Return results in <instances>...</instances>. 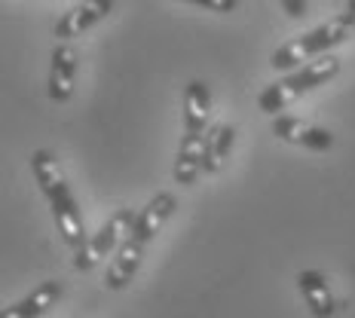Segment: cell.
Instances as JSON below:
<instances>
[{"label":"cell","instance_id":"1","mask_svg":"<svg viewBox=\"0 0 355 318\" xmlns=\"http://www.w3.org/2000/svg\"><path fill=\"white\" fill-rule=\"evenodd\" d=\"M175 209H178V202H175L172 193H157L141 209V214H138V220H135V227H132L129 236L123 239V245L116 248L114 263L107 266L105 285L110 288V291H123V288L129 285L132 279H135L138 266H141L144 254H147V245L157 239V233L166 227V220L175 214Z\"/></svg>","mask_w":355,"mask_h":318},{"label":"cell","instance_id":"2","mask_svg":"<svg viewBox=\"0 0 355 318\" xmlns=\"http://www.w3.org/2000/svg\"><path fill=\"white\" fill-rule=\"evenodd\" d=\"M31 168H34V177H37V184H40L43 196L49 199V209H53L58 236L64 239V245L80 251L86 245L89 236H86V227H83L80 205H77V199H73V193H71L68 181H64L58 159L49 150H37L31 157Z\"/></svg>","mask_w":355,"mask_h":318},{"label":"cell","instance_id":"3","mask_svg":"<svg viewBox=\"0 0 355 318\" xmlns=\"http://www.w3.org/2000/svg\"><path fill=\"white\" fill-rule=\"evenodd\" d=\"M352 34H355V16H352V12H343V16H334V19L322 21L319 28L306 31L303 37H297V40L279 46L276 53L270 55V64L276 71L300 68V64H306V62H313V58L324 55L328 49L340 46V43H346Z\"/></svg>","mask_w":355,"mask_h":318},{"label":"cell","instance_id":"4","mask_svg":"<svg viewBox=\"0 0 355 318\" xmlns=\"http://www.w3.org/2000/svg\"><path fill=\"white\" fill-rule=\"evenodd\" d=\"M337 73H340V58L319 55V58H313V62L300 64V71L288 73L279 83L266 86L263 92L257 95V107H261L263 114H279V110H285L291 101H297L303 92H309V89H315V86H324L328 80H334Z\"/></svg>","mask_w":355,"mask_h":318},{"label":"cell","instance_id":"5","mask_svg":"<svg viewBox=\"0 0 355 318\" xmlns=\"http://www.w3.org/2000/svg\"><path fill=\"white\" fill-rule=\"evenodd\" d=\"M135 220H138V214L132 211V209L114 211L105 220V224H101V230L95 233V236H89L86 245L77 251V257H73V266H77V270H92V266H98L110 254V251L123 245V239L129 236L132 227H135Z\"/></svg>","mask_w":355,"mask_h":318},{"label":"cell","instance_id":"6","mask_svg":"<svg viewBox=\"0 0 355 318\" xmlns=\"http://www.w3.org/2000/svg\"><path fill=\"white\" fill-rule=\"evenodd\" d=\"M272 135H279L288 144H297V147L319 150V153L334 147V135H331L328 129L313 125V123H303L297 116H276V120H272Z\"/></svg>","mask_w":355,"mask_h":318},{"label":"cell","instance_id":"7","mask_svg":"<svg viewBox=\"0 0 355 318\" xmlns=\"http://www.w3.org/2000/svg\"><path fill=\"white\" fill-rule=\"evenodd\" d=\"M110 10H114V0H83L80 6H73L71 12H64L55 21V37H62V40L80 37L83 31L98 25V21H105L110 16Z\"/></svg>","mask_w":355,"mask_h":318},{"label":"cell","instance_id":"8","mask_svg":"<svg viewBox=\"0 0 355 318\" xmlns=\"http://www.w3.org/2000/svg\"><path fill=\"white\" fill-rule=\"evenodd\" d=\"M77 83V49L71 43H58L53 49V68H49V98L64 105L73 95Z\"/></svg>","mask_w":355,"mask_h":318},{"label":"cell","instance_id":"9","mask_svg":"<svg viewBox=\"0 0 355 318\" xmlns=\"http://www.w3.org/2000/svg\"><path fill=\"white\" fill-rule=\"evenodd\" d=\"M297 288H300L303 300H306L309 312L315 318H334L337 303H334V294H331V288H328V279H324L322 272H315V270L297 272Z\"/></svg>","mask_w":355,"mask_h":318},{"label":"cell","instance_id":"10","mask_svg":"<svg viewBox=\"0 0 355 318\" xmlns=\"http://www.w3.org/2000/svg\"><path fill=\"white\" fill-rule=\"evenodd\" d=\"M202 162H205V135L202 132H184L175 159V181L193 184L202 175Z\"/></svg>","mask_w":355,"mask_h":318},{"label":"cell","instance_id":"11","mask_svg":"<svg viewBox=\"0 0 355 318\" xmlns=\"http://www.w3.org/2000/svg\"><path fill=\"white\" fill-rule=\"evenodd\" d=\"M58 297H62V282H43V285H37L28 297L6 306L3 312H0V318H40L43 312H49V309L55 306Z\"/></svg>","mask_w":355,"mask_h":318},{"label":"cell","instance_id":"12","mask_svg":"<svg viewBox=\"0 0 355 318\" xmlns=\"http://www.w3.org/2000/svg\"><path fill=\"white\" fill-rule=\"evenodd\" d=\"M211 114V92L202 80H193L184 89V132H205Z\"/></svg>","mask_w":355,"mask_h":318},{"label":"cell","instance_id":"13","mask_svg":"<svg viewBox=\"0 0 355 318\" xmlns=\"http://www.w3.org/2000/svg\"><path fill=\"white\" fill-rule=\"evenodd\" d=\"M233 141H236V129H233V125H227V123L211 125L209 135H205V162H202V172L205 175H218L220 168L227 166L230 150H233Z\"/></svg>","mask_w":355,"mask_h":318},{"label":"cell","instance_id":"14","mask_svg":"<svg viewBox=\"0 0 355 318\" xmlns=\"http://www.w3.org/2000/svg\"><path fill=\"white\" fill-rule=\"evenodd\" d=\"M181 3H193V6H205L211 12H233L239 6V0H181Z\"/></svg>","mask_w":355,"mask_h":318},{"label":"cell","instance_id":"15","mask_svg":"<svg viewBox=\"0 0 355 318\" xmlns=\"http://www.w3.org/2000/svg\"><path fill=\"white\" fill-rule=\"evenodd\" d=\"M279 3H282V10L291 19H303V16H306V0H279Z\"/></svg>","mask_w":355,"mask_h":318},{"label":"cell","instance_id":"16","mask_svg":"<svg viewBox=\"0 0 355 318\" xmlns=\"http://www.w3.org/2000/svg\"><path fill=\"white\" fill-rule=\"evenodd\" d=\"M346 12H352L355 16V0H346Z\"/></svg>","mask_w":355,"mask_h":318}]
</instances>
